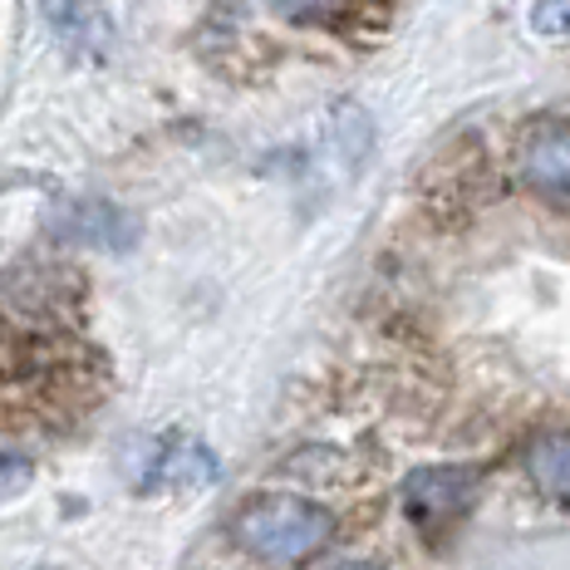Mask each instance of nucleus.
<instances>
[{
  "instance_id": "6e6552de",
  "label": "nucleus",
  "mask_w": 570,
  "mask_h": 570,
  "mask_svg": "<svg viewBox=\"0 0 570 570\" xmlns=\"http://www.w3.org/2000/svg\"><path fill=\"white\" fill-rule=\"evenodd\" d=\"M335 570H379V566H364V561H354V566H335Z\"/></svg>"
},
{
  "instance_id": "7ed1b4c3",
  "label": "nucleus",
  "mask_w": 570,
  "mask_h": 570,
  "mask_svg": "<svg viewBox=\"0 0 570 570\" xmlns=\"http://www.w3.org/2000/svg\"><path fill=\"white\" fill-rule=\"evenodd\" d=\"M521 177L541 197L570 202V118H541L521 134Z\"/></svg>"
},
{
  "instance_id": "423d86ee",
  "label": "nucleus",
  "mask_w": 570,
  "mask_h": 570,
  "mask_svg": "<svg viewBox=\"0 0 570 570\" xmlns=\"http://www.w3.org/2000/svg\"><path fill=\"white\" fill-rule=\"evenodd\" d=\"M30 482H35V462H30V458H20V453H0V502L20 497Z\"/></svg>"
},
{
  "instance_id": "f03ea898",
  "label": "nucleus",
  "mask_w": 570,
  "mask_h": 570,
  "mask_svg": "<svg viewBox=\"0 0 570 570\" xmlns=\"http://www.w3.org/2000/svg\"><path fill=\"white\" fill-rule=\"evenodd\" d=\"M482 487L478 468H458V462H433V468H413L403 478V512L423 531V537H443L453 531V521L472 507Z\"/></svg>"
},
{
  "instance_id": "39448f33",
  "label": "nucleus",
  "mask_w": 570,
  "mask_h": 570,
  "mask_svg": "<svg viewBox=\"0 0 570 570\" xmlns=\"http://www.w3.org/2000/svg\"><path fill=\"white\" fill-rule=\"evenodd\" d=\"M212 472H217V462H212L207 448L187 443V438H168L163 443V453L153 458V482H177V487H193V482H207Z\"/></svg>"
},
{
  "instance_id": "f257e3e1",
  "label": "nucleus",
  "mask_w": 570,
  "mask_h": 570,
  "mask_svg": "<svg viewBox=\"0 0 570 570\" xmlns=\"http://www.w3.org/2000/svg\"><path fill=\"white\" fill-rule=\"evenodd\" d=\"M232 537L256 561L295 566L325 551L330 537H335V517L320 502H305V497H252L232 517Z\"/></svg>"
},
{
  "instance_id": "0eeeda50",
  "label": "nucleus",
  "mask_w": 570,
  "mask_h": 570,
  "mask_svg": "<svg viewBox=\"0 0 570 570\" xmlns=\"http://www.w3.org/2000/svg\"><path fill=\"white\" fill-rule=\"evenodd\" d=\"M531 20H537V30H546V35H570V0L537 6V10H531Z\"/></svg>"
},
{
  "instance_id": "20e7f679",
  "label": "nucleus",
  "mask_w": 570,
  "mask_h": 570,
  "mask_svg": "<svg viewBox=\"0 0 570 570\" xmlns=\"http://www.w3.org/2000/svg\"><path fill=\"white\" fill-rule=\"evenodd\" d=\"M527 472L546 497L570 502V433H546L527 448Z\"/></svg>"
}]
</instances>
